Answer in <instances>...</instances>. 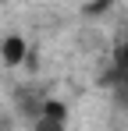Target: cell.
<instances>
[{"instance_id":"3","label":"cell","mask_w":128,"mask_h":131,"mask_svg":"<svg viewBox=\"0 0 128 131\" xmlns=\"http://www.w3.org/2000/svg\"><path fill=\"white\" fill-rule=\"evenodd\" d=\"M39 117H50V121H61V124H68V106H64L61 99H43Z\"/></svg>"},{"instance_id":"2","label":"cell","mask_w":128,"mask_h":131,"mask_svg":"<svg viewBox=\"0 0 128 131\" xmlns=\"http://www.w3.org/2000/svg\"><path fill=\"white\" fill-rule=\"evenodd\" d=\"M114 78H117V85L128 89V39L117 43V50H114Z\"/></svg>"},{"instance_id":"4","label":"cell","mask_w":128,"mask_h":131,"mask_svg":"<svg viewBox=\"0 0 128 131\" xmlns=\"http://www.w3.org/2000/svg\"><path fill=\"white\" fill-rule=\"evenodd\" d=\"M32 131H68V124L50 121V117H36V121H32Z\"/></svg>"},{"instance_id":"1","label":"cell","mask_w":128,"mask_h":131,"mask_svg":"<svg viewBox=\"0 0 128 131\" xmlns=\"http://www.w3.org/2000/svg\"><path fill=\"white\" fill-rule=\"evenodd\" d=\"M29 53H32V50H29V43H25L21 36H7V39L0 43V57H4V64H7V67L25 64V60H29Z\"/></svg>"}]
</instances>
